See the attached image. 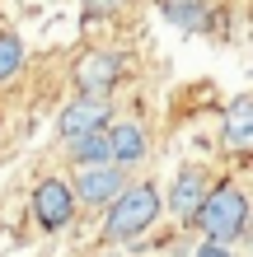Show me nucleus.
<instances>
[{"instance_id": "obj_9", "label": "nucleus", "mask_w": 253, "mask_h": 257, "mask_svg": "<svg viewBox=\"0 0 253 257\" xmlns=\"http://www.w3.org/2000/svg\"><path fill=\"white\" fill-rule=\"evenodd\" d=\"M225 145L230 150H248L253 145V103L248 98H234L225 108Z\"/></svg>"}, {"instance_id": "obj_11", "label": "nucleus", "mask_w": 253, "mask_h": 257, "mask_svg": "<svg viewBox=\"0 0 253 257\" xmlns=\"http://www.w3.org/2000/svg\"><path fill=\"white\" fill-rule=\"evenodd\" d=\"M159 10H164V19L178 24V28H197L202 24V5L197 0H164Z\"/></svg>"}, {"instance_id": "obj_5", "label": "nucleus", "mask_w": 253, "mask_h": 257, "mask_svg": "<svg viewBox=\"0 0 253 257\" xmlns=\"http://www.w3.org/2000/svg\"><path fill=\"white\" fill-rule=\"evenodd\" d=\"M122 75V56L117 52H89L75 66V84L85 89V98H108V89Z\"/></svg>"}, {"instance_id": "obj_6", "label": "nucleus", "mask_w": 253, "mask_h": 257, "mask_svg": "<svg viewBox=\"0 0 253 257\" xmlns=\"http://www.w3.org/2000/svg\"><path fill=\"white\" fill-rule=\"evenodd\" d=\"M108 117H113V103L108 98H80V103H70V108L61 112V136L66 141H80V136H94L108 126Z\"/></svg>"}, {"instance_id": "obj_10", "label": "nucleus", "mask_w": 253, "mask_h": 257, "mask_svg": "<svg viewBox=\"0 0 253 257\" xmlns=\"http://www.w3.org/2000/svg\"><path fill=\"white\" fill-rule=\"evenodd\" d=\"M70 155H75V164H80V169L108 164V141H103V131H94V136H80V141H70Z\"/></svg>"}, {"instance_id": "obj_2", "label": "nucleus", "mask_w": 253, "mask_h": 257, "mask_svg": "<svg viewBox=\"0 0 253 257\" xmlns=\"http://www.w3.org/2000/svg\"><path fill=\"white\" fill-rule=\"evenodd\" d=\"M192 220L202 224L206 243L230 248L234 238L244 234V224H248V201H244V192L234 187V183H220L216 192L202 196V206H197V215H192Z\"/></svg>"}, {"instance_id": "obj_8", "label": "nucleus", "mask_w": 253, "mask_h": 257, "mask_svg": "<svg viewBox=\"0 0 253 257\" xmlns=\"http://www.w3.org/2000/svg\"><path fill=\"white\" fill-rule=\"evenodd\" d=\"M103 141H108V164L113 169H127V164H136L145 155V131L136 122H117L113 131H103Z\"/></svg>"}, {"instance_id": "obj_13", "label": "nucleus", "mask_w": 253, "mask_h": 257, "mask_svg": "<svg viewBox=\"0 0 253 257\" xmlns=\"http://www.w3.org/2000/svg\"><path fill=\"white\" fill-rule=\"evenodd\" d=\"M80 5H85L89 19H94V14H113V10H122L127 0H80Z\"/></svg>"}, {"instance_id": "obj_7", "label": "nucleus", "mask_w": 253, "mask_h": 257, "mask_svg": "<svg viewBox=\"0 0 253 257\" xmlns=\"http://www.w3.org/2000/svg\"><path fill=\"white\" fill-rule=\"evenodd\" d=\"M202 196H206V173L202 169H178L174 187H169V210L178 220H192L197 206H202Z\"/></svg>"}, {"instance_id": "obj_14", "label": "nucleus", "mask_w": 253, "mask_h": 257, "mask_svg": "<svg viewBox=\"0 0 253 257\" xmlns=\"http://www.w3.org/2000/svg\"><path fill=\"white\" fill-rule=\"evenodd\" d=\"M197 257H234V252H230V248H220V243H202Z\"/></svg>"}, {"instance_id": "obj_12", "label": "nucleus", "mask_w": 253, "mask_h": 257, "mask_svg": "<svg viewBox=\"0 0 253 257\" xmlns=\"http://www.w3.org/2000/svg\"><path fill=\"white\" fill-rule=\"evenodd\" d=\"M19 66H24V42L14 33H0V84H5Z\"/></svg>"}, {"instance_id": "obj_1", "label": "nucleus", "mask_w": 253, "mask_h": 257, "mask_svg": "<svg viewBox=\"0 0 253 257\" xmlns=\"http://www.w3.org/2000/svg\"><path fill=\"white\" fill-rule=\"evenodd\" d=\"M159 215V187L155 183H127L117 192V201L108 206V220H103V238L113 243H127V238H141Z\"/></svg>"}, {"instance_id": "obj_3", "label": "nucleus", "mask_w": 253, "mask_h": 257, "mask_svg": "<svg viewBox=\"0 0 253 257\" xmlns=\"http://www.w3.org/2000/svg\"><path fill=\"white\" fill-rule=\"evenodd\" d=\"M33 215L42 229H66L70 220H75V196L61 178H42L33 187Z\"/></svg>"}, {"instance_id": "obj_4", "label": "nucleus", "mask_w": 253, "mask_h": 257, "mask_svg": "<svg viewBox=\"0 0 253 257\" xmlns=\"http://www.w3.org/2000/svg\"><path fill=\"white\" fill-rule=\"evenodd\" d=\"M122 187H127V173L122 169H113V164H94V169H80L75 173L70 196H80V201H89V206H113Z\"/></svg>"}]
</instances>
